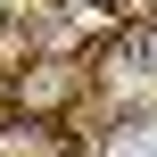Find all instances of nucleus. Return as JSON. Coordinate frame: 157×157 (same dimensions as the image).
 Returning <instances> with one entry per match:
<instances>
[{
  "instance_id": "1",
  "label": "nucleus",
  "mask_w": 157,
  "mask_h": 157,
  "mask_svg": "<svg viewBox=\"0 0 157 157\" xmlns=\"http://www.w3.org/2000/svg\"><path fill=\"white\" fill-rule=\"evenodd\" d=\"M75 91H83V66H75V58H33V66L8 83V99H17L25 116H41V124H58V108H66Z\"/></svg>"
},
{
  "instance_id": "2",
  "label": "nucleus",
  "mask_w": 157,
  "mask_h": 157,
  "mask_svg": "<svg viewBox=\"0 0 157 157\" xmlns=\"http://www.w3.org/2000/svg\"><path fill=\"white\" fill-rule=\"evenodd\" d=\"M0 157H75V141L41 116H17V124H0Z\"/></svg>"
},
{
  "instance_id": "3",
  "label": "nucleus",
  "mask_w": 157,
  "mask_h": 157,
  "mask_svg": "<svg viewBox=\"0 0 157 157\" xmlns=\"http://www.w3.org/2000/svg\"><path fill=\"white\" fill-rule=\"evenodd\" d=\"M108 157H157V124H116Z\"/></svg>"
},
{
  "instance_id": "4",
  "label": "nucleus",
  "mask_w": 157,
  "mask_h": 157,
  "mask_svg": "<svg viewBox=\"0 0 157 157\" xmlns=\"http://www.w3.org/2000/svg\"><path fill=\"white\" fill-rule=\"evenodd\" d=\"M91 8H124V0H91Z\"/></svg>"
}]
</instances>
